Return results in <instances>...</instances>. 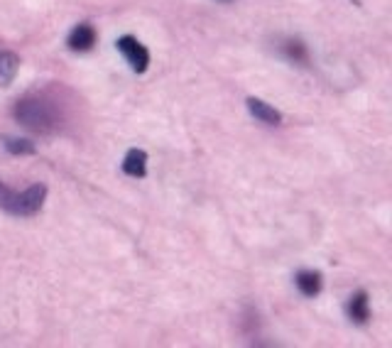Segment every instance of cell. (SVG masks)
Segmentation results:
<instances>
[{"label": "cell", "mask_w": 392, "mask_h": 348, "mask_svg": "<svg viewBox=\"0 0 392 348\" xmlns=\"http://www.w3.org/2000/svg\"><path fill=\"white\" fill-rule=\"evenodd\" d=\"M15 118L23 123L25 128L35 132H54L59 128V116L49 104L37 99H23L15 106Z\"/></svg>", "instance_id": "1"}, {"label": "cell", "mask_w": 392, "mask_h": 348, "mask_svg": "<svg viewBox=\"0 0 392 348\" xmlns=\"http://www.w3.org/2000/svg\"><path fill=\"white\" fill-rule=\"evenodd\" d=\"M44 197H47V189L42 184H32L30 189H25L23 194H13L8 209L5 211L15 213V216H32L42 209Z\"/></svg>", "instance_id": "2"}, {"label": "cell", "mask_w": 392, "mask_h": 348, "mask_svg": "<svg viewBox=\"0 0 392 348\" xmlns=\"http://www.w3.org/2000/svg\"><path fill=\"white\" fill-rule=\"evenodd\" d=\"M118 49L123 52V57L130 61V66L137 71V74H142V71H147L149 66V52L145 47H142L137 39L133 37H121L118 39Z\"/></svg>", "instance_id": "3"}, {"label": "cell", "mask_w": 392, "mask_h": 348, "mask_svg": "<svg viewBox=\"0 0 392 348\" xmlns=\"http://www.w3.org/2000/svg\"><path fill=\"white\" fill-rule=\"evenodd\" d=\"M96 44V30L91 25H76L69 35V47L74 52H89L91 47Z\"/></svg>", "instance_id": "4"}, {"label": "cell", "mask_w": 392, "mask_h": 348, "mask_svg": "<svg viewBox=\"0 0 392 348\" xmlns=\"http://www.w3.org/2000/svg\"><path fill=\"white\" fill-rule=\"evenodd\" d=\"M247 108H250V113L255 116L257 120L267 123V125H280L282 123V116L260 99H247Z\"/></svg>", "instance_id": "5"}, {"label": "cell", "mask_w": 392, "mask_h": 348, "mask_svg": "<svg viewBox=\"0 0 392 348\" xmlns=\"http://www.w3.org/2000/svg\"><path fill=\"white\" fill-rule=\"evenodd\" d=\"M123 172L130 177H145L147 172V155L142 150H130L123 162Z\"/></svg>", "instance_id": "6"}, {"label": "cell", "mask_w": 392, "mask_h": 348, "mask_svg": "<svg viewBox=\"0 0 392 348\" xmlns=\"http://www.w3.org/2000/svg\"><path fill=\"white\" fill-rule=\"evenodd\" d=\"M297 287L304 297H317L321 292V275L312 273V270H302L297 275Z\"/></svg>", "instance_id": "7"}, {"label": "cell", "mask_w": 392, "mask_h": 348, "mask_svg": "<svg viewBox=\"0 0 392 348\" xmlns=\"http://www.w3.org/2000/svg\"><path fill=\"white\" fill-rule=\"evenodd\" d=\"M348 316L355 321V324H365L370 319V306H368V294L365 292H358V294L350 299L348 304Z\"/></svg>", "instance_id": "8"}, {"label": "cell", "mask_w": 392, "mask_h": 348, "mask_svg": "<svg viewBox=\"0 0 392 348\" xmlns=\"http://www.w3.org/2000/svg\"><path fill=\"white\" fill-rule=\"evenodd\" d=\"M20 69V59L13 52H0V86H8Z\"/></svg>", "instance_id": "9"}, {"label": "cell", "mask_w": 392, "mask_h": 348, "mask_svg": "<svg viewBox=\"0 0 392 348\" xmlns=\"http://www.w3.org/2000/svg\"><path fill=\"white\" fill-rule=\"evenodd\" d=\"M5 147H8L13 155H32V152H35L32 142H30V140H15V137L5 140Z\"/></svg>", "instance_id": "10"}, {"label": "cell", "mask_w": 392, "mask_h": 348, "mask_svg": "<svg viewBox=\"0 0 392 348\" xmlns=\"http://www.w3.org/2000/svg\"><path fill=\"white\" fill-rule=\"evenodd\" d=\"M285 52H287V57L294 61H307V49H304L302 42H287Z\"/></svg>", "instance_id": "11"}, {"label": "cell", "mask_w": 392, "mask_h": 348, "mask_svg": "<svg viewBox=\"0 0 392 348\" xmlns=\"http://www.w3.org/2000/svg\"><path fill=\"white\" fill-rule=\"evenodd\" d=\"M10 199H13V192H10V189L5 187L3 182H0V209H8Z\"/></svg>", "instance_id": "12"}]
</instances>
